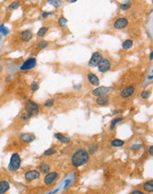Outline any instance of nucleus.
Returning a JSON list of instances; mask_svg holds the SVG:
<instances>
[{"instance_id":"nucleus-1","label":"nucleus","mask_w":153,"mask_h":194,"mask_svg":"<svg viewBox=\"0 0 153 194\" xmlns=\"http://www.w3.org/2000/svg\"><path fill=\"white\" fill-rule=\"evenodd\" d=\"M89 158V153L85 149H79L72 155L71 161L75 168H79L88 163Z\"/></svg>"},{"instance_id":"nucleus-2","label":"nucleus","mask_w":153,"mask_h":194,"mask_svg":"<svg viewBox=\"0 0 153 194\" xmlns=\"http://www.w3.org/2000/svg\"><path fill=\"white\" fill-rule=\"evenodd\" d=\"M21 159L19 154L15 153L11 156V160H10V163L7 167L8 170L11 172H14L20 169L21 167Z\"/></svg>"},{"instance_id":"nucleus-3","label":"nucleus","mask_w":153,"mask_h":194,"mask_svg":"<svg viewBox=\"0 0 153 194\" xmlns=\"http://www.w3.org/2000/svg\"><path fill=\"white\" fill-rule=\"evenodd\" d=\"M25 110H26V112L30 113V114H32L34 116V115L38 114L39 106H38V104L36 102H33L31 100H29V101H27V102L25 105Z\"/></svg>"},{"instance_id":"nucleus-4","label":"nucleus","mask_w":153,"mask_h":194,"mask_svg":"<svg viewBox=\"0 0 153 194\" xmlns=\"http://www.w3.org/2000/svg\"><path fill=\"white\" fill-rule=\"evenodd\" d=\"M36 66V59L34 57H30L22 64V66H21L20 69L21 71H27L33 69Z\"/></svg>"},{"instance_id":"nucleus-5","label":"nucleus","mask_w":153,"mask_h":194,"mask_svg":"<svg viewBox=\"0 0 153 194\" xmlns=\"http://www.w3.org/2000/svg\"><path fill=\"white\" fill-rule=\"evenodd\" d=\"M103 57L102 54L99 52H94L91 56V58L89 61V66L90 67H97L98 66V64L100 63V61L102 60Z\"/></svg>"},{"instance_id":"nucleus-6","label":"nucleus","mask_w":153,"mask_h":194,"mask_svg":"<svg viewBox=\"0 0 153 194\" xmlns=\"http://www.w3.org/2000/svg\"><path fill=\"white\" fill-rule=\"evenodd\" d=\"M97 67L100 72H106L111 69V62L107 58H102V60L98 64Z\"/></svg>"},{"instance_id":"nucleus-7","label":"nucleus","mask_w":153,"mask_h":194,"mask_svg":"<svg viewBox=\"0 0 153 194\" xmlns=\"http://www.w3.org/2000/svg\"><path fill=\"white\" fill-rule=\"evenodd\" d=\"M113 90L112 87H98L96 89H94L92 91V95L93 96H102V95H105L106 94H108L109 92H111Z\"/></svg>"},{"instance_id":"nucleus-8","label":"nucleus","mask_w":153,"mask_h":194,"mask_svg":"<svg viewBox=\"0 0 153 194\" xmlns=\"http://www.w3.org/2000/svg\"><path fill=\"white\" fill-rule=\"evenodd\" d=\"M25 179L27 182H31L34 181L36 179H38L40 177V172L37 170H30V171H27L24 175Z\"/></svg>"},{"instance_id":"nucleus-9","label":"nucleus","mask_w":153,"mask_h":194,"mask_svg":"<svg viewBox=\"0 0 153 194\" xmlns=\"http://www.w3.org/2000/svg\"><path fill=\"white\" fill-rule=\"evenodd\" d=\"M128 24V21L126 18H119L113 23V27L115 29H123L127 27Z\"/></svg>"},{"instance_id":"nucleus-10","label":"nucleus","mask_w":153,"mask_h":194,"mask_svg":"<svg viewBox=\"0 0 153 194\" xmlns=\"http://www.w3.org/2000/svg\"><path fill=\"white\" fill-rule=\"evenodd\" d=\"M58 173L57 172H49L46 174V176H45L44 177V183L46 185H51L57 178H58Z\"/></svg>"},{"instance_id":"nucleus-11","label":"nucleus","mask_w":153,"mask_h":194,"mask_svg":"<svg viewBox=\"0 0 153 194\" xmlns=\"http://www.w3.org/2000/svg\"><path fill=\"white\" fill-rule=\"evenodd\" d=\"M134 92V87H132V86H129V87H125L123 90L121 91L120 93V96L122 97V98H128V97H130Z\"/></svg>"},{"instance_id":"nucleus-12","label":"nucleus","mask_w":153,"mask_h":194,"mask_svg":"<svg viewBox=\"0 0 153 194\" xmlns=\"http://www.w3.org/2000/svg\"><path fill=\"white\" fill-rule=\"evenodd\" d=\"M21 40L23 42H28L33 38V34L30 30H24L20 34Z\"/></svg>"},{"instance_id":"nucleus-13","label":"nucleus","mask_w":153,"mask_h":194,"mask_svg":"<svg viewBox=\"0 0 153 194\" xmlns=\"http://www.w3.org/2000/svg\"><path fill=\"white\" fill-rule=\"evenodd\" d=\"M35 139H36V136L31 133H24L20 136V139L21 141H23L24 143H30V142L34 141Z\"/></svg>"},{"instance_id":"nucleus-14","label":"nucleus","mask_w":153,"mask_h":194,"mask_svg":"<svg viewBox=\"0 0 153 194\" xmlns=\"http://www.w3.org/2000/svg\"><path fill=\"white\" fill-rule=\"evenodd\" d=\"M88 79L91 85L98 87L99 86V79L97 78V76L94 73H89L88 74Z\"/></svg>"},{"instance_id":"nucleus-15","label":"nucleus","mask_w":153,"mask_h":194,"mask_svg":"<svg viewBox=\"0 0 153 194\" xmlns=\"http://www.w3.org/2000/svg\"><path fill=\"white\" fill-rule=\"evenodd\" d=\"M55 138H56L58 141H60L61 143H63V144H68V143H70V141H71L69 137L65 136V135L61 134V133H56V134H55Z\"/></svg>"},{"instance_id":"nucleus-16","label":"nucleus","mask_w":153,"mask_h":194,"mask_svg":"<svg viewBox=\"0 0 153 194\" xmlns=\"http://www.w3.org/2000/svg\"><path fill=\"white\" fill-rule=\"evenodd\" d=\"M10 189V184L7 181H0V194H4Z\"/></svg>"},{"instance_id":"nucleus-17","label":"nucleus","mask_w":153,"mask_h":194,"mask_svg":"<svg viewBox=\"0 0 153 194\" xmlns=\"http://www.w3.org/2000/svg\"><path fill=\"white\" fill-rule=\"evenodd\" d=\"M109 102V97L108 96H98V98L97 99V103L100 106H105L107 105V103Z\"/></svg>"},{"instance_id":"nucleus-18","label":"nucleus","mask_w":153,"mask_h":194,"mask_svg":"<svg viewBox=\"0 0 153 194\" xmlns=\"http://www.w3.org/2000/svg\"><path fill=\"white\" fill-rule=\"evenodd\" d=\"M143 189L146 192H150L151 193L153 191V181L150 180V181L145 183L144 185H143Z\"/></svg>"},{"instance_id":"nucleus-19","label":"nucleus","mask_w":153,"mask_h":194,"mask_svg":"<svg viewBox=\"0 0 153 194\" xmlns=\"http://www.w3.org/2000/svg\"><path fill=\"white\" fill-rule=\"evenodd\" d=\"M39 171L43 174H47L50 172V166L45 163H43L39 166Z\"/></svg>"},{"instance_id":"nucleus-20","label":"nucleus","mask_w":153,"mask_h":194,"mask_svg":"<svg viewBox=\"0 0 153 194\" xmlns=\"http://www.w3.org/2000/svg\"><path fill=\"white\" fill-rule=\"evenodd\" d=\"M48 3L51 5H53L55 8H58L62 5V1H61V0H48Z\"/></svg>"},{"instance_id":"nucleus-21","label":"nucleus","mask_w":153,"mask_h":194,"mask_svg":"<svg viewBox=\"0 0 153 194\" xmlns=\"http://www.w3.org/2000/svg\"><path fill=\"white\" fill-rule=\"evenodd\" d=\"M132 46H133V41H131V40H126L124 42H123V44H122V48H124V50H129L130 48H132Z\"/></svg>"},{"instance_id":"nucleus-22","label":"nucleus","mask_w":153,"mask_h":194,"mask_svg":"<svg viewBox=\"0 0 153 194\" xmlns=\"http://www.w3.org/2000/svg\"><path fill=\"white\" fill-rule=\"evenodd\" d=\"M125 144V142L121 139H114L113 140L112 142V146L114 148H119V147H121V146H123Z\"/></svg>"},{"instance_id":"nucleus-23","label":"nucleus","mask_w":153,"mask_h":194,"mask_svg":"<svg viewBox=\"0 0 153 194\" xmlns=\"http://www.w3.org/2000/svg\"><path fill=\"white\" fill-rule=\"evenodd\" d=\"M48 30H49V27H43L40 28L39 31H38V33H37L38 36H40V37H43L45 35H46V33L48 32Z\"/></svg>"},{"instance_id":"nucleus-24","label":"nucleus","mask_w":153,"mask_h":194,"mask_svg":"<svg viewBox=\"0 0 153 194\" xmlns=\"http://www.w3.org/2000/svg\"><path fill=\"white\" fill-rule=\"evenodd\" d=\"M18 7H20V2L19 1H13L12 3H11L8 6V10L9 11H13L15 9H17Z\"/></svg>"},{"instance_id":"nucleus-25","label":"nucleus","mask_w":153,"mask_h":194,"mask_svg":"<svg viewBox=\"0 0 153 194\" xmlns=\"http://www.w3.org/2000/svg\"><path fill=\"white\" fill-rule=\"evenodd\" d=\"M67 20L65 17H60L59 18V20H58V25L61 27L66 28L67 27Z\"/></svg>"},{"instance_id":"nucleus-26","label":"nucleus","mask_w":153,"mask_h":194,"mask_svg":"<svg viewBox=\"0 0 153 194\" xmlns=\"http://www.w3.org/2000/svg\"><path fill=\"white\" fill-rule=\"evenodd\" d=\"M122 120V117H118V118H115L113 122H112V124H111V125H110V130L111 131H113V129H114V127H115V125H116V124H118V123H119V122H121Z\"/></svg>"},{"instance_id":"nucleus-27","label":"nucleus","mask_w":153,"mask_h":194,"mask_svg":"<svg viewBox=\"0 0 153 194\" xmlns=\"http://www.w3.org/2000/svg\"><path fill=\"white\" fill-rule=\"evenodd\" d=\"M57 153V150H55V149H53V148H51V149H48V150H46L44 152V155L45 156H51V155H53V154H55Z\"/></svg>"},{"instance_id":"nucleus-28","label":"nucleus","mask_w":153,"mask_h":194,"mask_svg":"<svg viewBox=\"0 0 153 194\" xmlns=\"http://www.w3.org/2000/svg\"><path fill=\"white\" fill-rule=\"evenodd\" d=\"M0 33H2L4 36H6L9 33V29L7 27H5L4 25L0 26Z\"/></svg>"},{"instance_id":"nucleus-29","label":"nucleus","mask_w":153,"mask_h":194,"mask_svg":"<svg viewBox=\"0 0 153 194\" xmlns=\"http://www.w3.org/2000/svg\"><path fill=\"white\" fill-rule=\"evenodd\" d=\"M97 148H98L97 144H93V145H91L90 147H89V153H90L91 154H94V153L97 150Z\"/></svg>"},{"instance_id":"nucleus-30","label":"nucleus","mask_w":153,"mask_h":194,"mask_svg":"<svg viewBox=\"0 0 153 194\" xmlns=\"http://www.w3.org/2000/svg\"><path fill=\"white\" fill-rule=\"evenodd\" d=\"M32 116H33L32 114H30V113H27V112H26V113H23V114L21 115V118L22 120L26 121V120H27L28 118H30V117H31Z\"/></svg>"},{"instance_id":"nucleus-31","label":"nucleus","mask_w":153,"mask_h":194,"mask_svg":"<svg viewBox=\"0 0 153 194\" xmlns=\"http://www.w3.org/2000/svg\"><path fill=\"white\" fill-rule=\"evenodd\" d=\"M130 6H131V3L130 2H127L125 4H122L120 5V8H121V10L126 11V10H128L130 8Z\"/></svg>"},{"instance_id":"nucleus-32","label":"nucleus","mask_w":153,"mask_h":194,"mask_svg":"<svg viewBox=\"0 0 153 194\" xmlns=\"http://www.w3.org/2000/svg\"><path fill=\"white\" fill-rule=\"evenodd\" d=\"M47 46H48V42L45 41H41L38 44V47L41 48V50H43V48H45Z\"/></svg>"},{"instance_id":"nucleus-33","label":"nucleus","mask_w":153,"mask_h":194,"mask_svg":"<svg viewBox=\"0 0 153 194\" xmlns=\"http://www.w3.org/2000/svg\"><path fill=\"white\" fill-rule=\"evenodd\" d=\"M54 104V100L53 99H50V100H47L44 103V106L46 108H49V107H51L52 105Z\"/></svg>"},{"instance_id":"nucleus-34","label":"nucleus","mask_w":153,"mask_h":194,"mask_svg":"<svg viewBox=\"0 0 153 194\" xmlns=\"http://www.w3.org/2000/svg\"><path fill=\"white\" fill-rule=\"evenodd\" d=\"M38 88H39V85H38V83H36V82H33L32 85H31V90H32L33 92H36V91L38 90Z\"/></svg>"},{"instance_id":"nucleus-35","label":"nucleus","mask_w":153,"mask_h":194,"mask_svg":"<svg viewBox=\"0 0 153 194\" xmlns=\"http://www.w3.org/2000/svg\"><path fill=\"white\" fill-rule=\"evenodd\" d=\"M150 92L149 91H143L142 94H141V97L143 99H148L149 98V96H150Z\"/></svg>"},{"instance_id":"nucleus-36","label":"nucleus","mask_w":153,"mask_h":194,"mask_svg":"<svg viewBox=\"0 0 153 194\" xmlns=\"http://www.w3.org/2000/svg\"><path fill=\"white\" fill-rule=\"evenodd\" d=\"M142 148V145H134L131 147V150L134 151V150H138Z\"/></svg>"},{"instance_id":"nucleus-37","label":"nucleus","mask_w":153,"mask_h":194,"mask_svg":"<svg viewBox=\"0 0 153 194\" xmlns=\"http://www.w3.org/2000/svg\"><path fill=\"white\" fill-rule=\"evenodd\" d=\"M50 15H52V12H43L42 13V16L43 18H46L47 16H50Z\"/></svg>"},{"instance_id":"nucleus-38","label":"nucleus","mask_w":153,"mask_h":194,"mask_svg":"<svg viewBox=\"0 0 153 194\" xmlns=\"http://www.w3.org/2000/svg\"><path fill=\"white\" fill-rule=\"evenodd\" d=\"M131 194H143V191H139V190H136V191H132V192H131Z\"/></svg>"},{"instance_id":"nucleus-39","label":"nucleus","mask_w":153,"mask_h":194,"mask_svg":"<svg viewBox=\"0 0 153 194\" xmlns=\"http://www.w3.org/2000/svg\"><path fill=\"white\" fill-rule=\"evenodd\" d=\"M148 151H149V154H150V155H151V156H152V155H153V147H152V146H150V148H149V150H148Z\"/></svg>"},{"instance_id":"nucleus-40","label":"nucleus","mask_w":153,"mask_h":194,"mask_svg":"<svg viewBox=\"0 0 153 194\" xmlns=\"http://www.w3.org/2000/svg\"><path fill=\"white\" fill-rule=\"evenodd\" d=\"M66 1H67V3H71V4H72V3L76 2V1H77V0H66Z\"/></svg>"},{"instance_id":"nucleus-41","label":"nucleus","mask_w":153,"mask_h":194,"mask_svg":"<svg viewBox=\"0 0 153 194\" xmlns=\"http://www.w3.org/2000/svg\"><path fill=\"white\" fill-rule=\"evenodd\" d=\"M152 56H153V52L151 51L150 52V60H152Z\"/></svg>"},{"instance_id":"nucleus-42","label":"nucleus","mask_w":153,"mask_h":194,"mask_svg":"<svg viewBox=\"0 0 153 194\" xmlns=\"http://www.w3.org/2000/svg\"><path fill=\"white\" fill-rule=\"evenodd\" d=\"M0 71H2V67L1 66H0Z\"/></svg>"}]
</instances>
